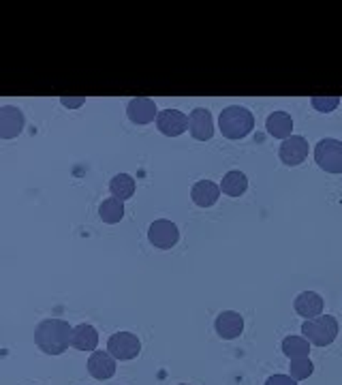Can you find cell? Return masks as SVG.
<instances>
[{"instance_id":"277c9868","label":"cell","mask_w":342,"mask_h":385,"mask_svg":"<svg viewBox=\"0 0 342 385\" xmlns=\"http://www.w3.org/2000/svg\"><path fill=\"white\" fill-rule=\"evenodd\" d=\"M315 160L327 174H342V141L340 139H321L315 146Z\"/></svg>"},{"instance_id":"7402d4cb","label":"cell","mask_w":342,"mask_h":385,"mask_svg":"<svg viewBox=\"0 0 342 385\" xmlns=\"http://www.w3.org/2000/svg\"><path fill=\"white\" fill-rule=\"evenodd\" d=\"M315 366L310 362V358H302V360H291V366H289V374L296 379V381H304L312 374Z\"/></svg>"},{"instance_id":"5bb4252c","label":"cell","mask_w":342,"mask_h":385,"mask_svg":"<svg viewBox=\"0 0 342 385\" xmlns=\"http://www.w3.org/2000/svg\"><path fill=\"white\" fill-rule=\"evenodd\" d=\"M96 345H99V332L90 323H80L73 327L71 347H75L77 351L92 353V351H96Z\"/></svg>"},{"instance_id":"9c48e42d","label":"cell","mask_w":342,"mask_h":385,"mask_svg":"<svg viewBox=\"0 0 342 385\" xmlns=\"http://www.w3.org/2000/svg\"><path fill=\"white\" fill-rule=\"evenodd\" d=\"M26 118L20 107L5 105L0 107V139H13L24 131Z\"/></svg>"},{"instance_id":"ffe728a7","label":"cell","mask_w":342,"mask_h":385,"mask_svg":"<svg viewBox=\"0 0 342 385\" xmlns=\"http://www.w3.org/2000/svg\"><path fill=\"white\" fill-rule=\"evenodd\" d=\"M109 193H111V197H116L120 201L131 199L135 195V180H133V176H129V174L113 176L111 182H109Z\"/></svg>"},{"instance_id":"8fae6325","label":"cell","mask_w":342,"mask_h":385,"mask_svg":"<svg viewBox=\"0 0 342 385\" xmlns=\"http://www.w3.org/2000/svg\"><path fill=\"white\" fill-rule=\"evenodd\" d=\"M278 156H280V160L284 165H289V168H296V165L304 163L306 156H308V141L302 135H291L289 139H284L280 144Z\"/></svg>"},{"instance_id":"5b68a950","label":"cell","mask_w":342,"mask_h":385,"mask_svg":"<svg viewBox=\"0 0 342 385\" xmlns=\"http://www.w3.org/2000/svg\"><path fill=\"white\" fill-rule=\"evenodd\" d=\"M107 351L120 360V362H129L135 360L141 351V343L135 334L131 332H118V334H111L107 341Z\"/></svg>"},{"instance_id":"30bf717a","label":"cell","mask_w":342,"mask_h":385,"mask_svg":"<svg viewBox=\"0 0 342 385\" xmlns=\"http://www.w3.org/2000/svg\"><path fill=\"white\" fill-rule=\"evenodd\" d=\"M214 329L222 341H234L244 332V317L236 310H222L214 321Z\"/></svg>"},{"instance_id":"e0dca14e","label":"cell","mask_w":342,"mask_h":385,"mask_svg":"<svg viewBox=\"0 0 342 385\" xmlns=\"http://www.w3.org/2000/svg\"><path fill=\"white\" fill-rule=\"evenodd\" d=\"M191 197H193V201H195L199 208H210V206H214V203L218 201V197H220V187L214 184V182H210V180H199V182L193 184Z\"/></svg>"},{"instance_id":"4fadbf2b","label":"cell","mask_w":342,"mask_h":385,"mask_svg":"<svg viewBox=\"0 0 342 385\" xmlns=\"http://www.w3.org/2000/svg\"><path fill=\"white\" fill-rule=\"evenodd\" d=\"M189 131L197 141H208L214 135V122H212V114L203 107H197L189 116Z\"/></svg>"},{"instance_id":"6da1fadb","label":"cell","mask_w":342,"mask_h":385,"mask_svg":"<svg viewBox=\"0 0 342 385\" xmlns=\"http://www.w3.org/2000/svg\"><path fill=\"white\" fill-rule=\"evenodd\" d=\"M73 327L65 319H43L34 327V345L45 355H61L71 347Z\"/></svg>"},{"instance_id":"ac0fdd59","label":"cell","mask_w":342,"mask_h":385,"mask_svg":"<svg viewBox=\"0 0 342 385\" xmlns=\"http://www.w3.org/2000/svg\"><path fill=\"white\" fill-rule=\"evenodd\" d=\"M99 216H101V221L107 223V225H116L120 223L122 218H125V201L116 199V197H109L101 203L99 208Z\"/></svg>"},{"instance_id":"52a82bcc","label":"cell","mask_w":342,"mask_h":385,"mask_svg":"<svg viewBox=\"0 0 342 385\" xmlns=\"http://www.w3.org/2000/svg\"><path fill=\"white\" fill-rule=\"evenodd\" d=\"M127 116L133 125H150L158 118V109L154 99L150 96H135L127 105Z\"/></svg>"},{"instance_id":"2e32d148","label":"cell","mask_w":342,"mask_h":385,"mask_svg":"<svg viewBox=\"0 0 342 385\" xmlns=\"http://www.w3.org/2000/svg\"><path fill=\"white\" fill-rule=\"evenodd\" d=\"M265 129L272 137L276 139H289L291 137V131H293V120L287 112H274L267 116L265 120Z\"/></svg>"},{"instance_id":"44dd1931","label":"cell","mask_w":342,"mask_h":385,"mask_svg":"<svg viewBox=\"0 0 342 385\" xmlns=\"http://www.w3.org/2000/svg\"><path fill=\"white\" fill-rule=\"evenodd\" d=\"M282 353L289 360H302L310 353V343L304 336H287L282 341Z\"/></svg>"},{"instance_id":"3957f363","label":"cell","mask_w":342,"mask_h":385,"mask_svg":"<svg viewBox=\"0 0 342 385\" xmlns=\"http://www.w3.org/2000/svg\"><path fill=\"white\" fill-rule=\"evenodd\" d=\"M304 339L315 347H327L338 336V321L331 315H321L315 319H306L302 323Z\"/></svg>"},{"instance_id":"603a6c76","label":"cell","mask_w":342,"mask_h":385,"mask_svg":"<svg viewBox=\"0 0 342 385\" xmlns=\"http://www.w3.org/2000/svg\"><path fill=\"white\" fill-rule=\"evenodd\" d=\"M310 103H312V107L317 109V112L329 114V112H334V109L340 105V99L338 96H312Z\"/></svg>"},{"instance_id":"7a4b0ae2","label":"cell","mask_w":342,"mask_h":385,"mask_svg":"<svg viewBox=\"0 0 342 385\" xmlns=\"http://www.w3.org/2000/svg\"><path fill=\"white\" fill-rule=\"evenodd\" d=\"M218 127L227 139H244L255 129V116H253V112H248L246 107L232 105V107H227L220 112Z\"/></svg>"},{"instance_id":"484cf974","label":"cell","mask_w":342,"mask_h":385,"mask_svg":"<svg viewBox=\"0 0 342 385\" xmlns=\"http://www.w3.org/2000/svg\"><path fill=\"white\" fill-rule=\"evenodd\" d=\"M178 385H186V383H178Z\"/></svg>"},{"instance_id":"ba28073f","label":"cell","mask_w":342,"mask_h":385,"mask_svg":"<svg viewBox=\"0 0 342 385\" xmlns=\"http://www.w3.org/2000/svg\"><path fill=\"white\" fill-rule=\"evenodd\" d=\"M156 129L167 137H178L189 129V116L178 109H163L156 118Z\"/></svg>"},{"instance_id":"9a60e30c","label":"cell","mask_w":342,"mask_h":385,"mask_svg":"<svg viewBox=\"0 0 342 385\" xmlns=\"http://www.w3.org/2000/svg\"><path fill=\"white\" fill-rule=\"evenodd\" d=\"M293 306H296V313L300 317L315 319V317H321V313H323V298L315 291H302L296 298Z\"/></svg>"},{"instance_id":"8992f818","label":"cell","mask_w":342,"mask_h":385,"mask_svg":"<svg viewBox=\"0 0 342 385\" xmlns=\"http://www.w3.org/2000/svg\"><path fill=\"white\" fill-rule=\"evenodd\" d=\"M148 240L152 246L156 248H171V246H176L178 240H180V232H178V225L176 223H171L167 221V218H158V221H154L148 229Z\"/></svg>"},{"instance_id":"d6986e66","label":"cell","mask_w":342,"mask_h":385,"mask_svg":"<svg viewBox=\"0 0 342 385\" xmlns=\"http://www.w3.org/2000/svg\"><path fill=\"white\" fill-rule=\"evenodd\" d=\"M246 189H248V178L238 170L227 172L222 182H220V191L224 195H229V197H240Z\"/></svg>"},{"instance_id":"d4e9b609","label":"cell","mask_w":342,"mask_h":385,"mask_svg":"<svg viewBox=\"0 0 342 385\" xmlns=\"http://www.w3.org/2000/svg\"><path fill=\"white\" fill-rule=\"evenodd\" d=\"M84 96H77V99H71V96H63L61 99V103L65 105V107H69V109H75V107H80V105H84Z\"/></svg>"},{"instance_id":"cb8c5ba5","label":"cell","mask_w":342,"mask_h":385,"mask_svg":"<svg viewBox=\"0 0 342 385\" xmlns=\"http://www.w3.org/2000/svg\"><path fill=\"white\" fill-rule=\"evenodd\" d=\"M265 385H298V381L291 374H272Z\"/></svg>"},{"instance_id":"7c38bea8","label":"cell","mask_w":342,"mask_h":385,"mask_svg":"<svg viewBox=\"0 0 342 385\" xmlns=\"http://www.w3.org/2000/svg\"><path fill=\"white\" fill-rule=\"evenodd\" d=\"M88 372L99 381H107L116 374V358L109 351H92L88 358Z\"/></svg>"}]
</instances>
